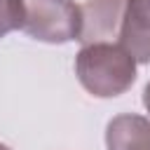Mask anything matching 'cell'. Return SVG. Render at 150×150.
I'll return each mask as SVG.
<instances>
[{
	"label": "cell",
	"mask_w": 150,
	"mask_h": 150,
	"mask_svg": "<svg viewBox=\"0 0 150 150\" xmlns=\"http://www.w3.org/2000/svg\"><path fill=\"white\" fill-rule=\"evenodd\" d=\"M136 59L120 42L82 45L75 56V75L84 91L96 98H115L136 82Z\"/></svg>",
	"instance_id": "1"
},
{
	"label": "cell",
	"mask_w": 150,
	"mask_h": 150,
	"mask_svg": "<svg viewBox=\"0 0 150 150\" xmlns=\"http://www.w3.org/2000/svg\"><path fill=\"white\" fill-rule=\"evenodd\" d=\"M21 30L47 45H66L70 40H80L82 9L73 0H26Z\"/></svg>",
	"instance_id": "2"
},
{
	"label": "cell",
	"mask_w": 150,
	"mask_h": 150,
	"mask_svg": "<svg viewBox=\"0 0 150 150\" xmlns=\"http://www.w3.org/2000/svg\"><path fill=\"white\" fill-rule=\"evenodd\" d=\"M127 0H84L82 9V45L94 42H120Z\"/></svg>",
	"instance_id": "3"
},
{
	"label": "cell",
	"mask_w": 150,
	"mask_h": 150,
	"mask_svg": "<svg viewBox=\"0 0 150 150\" xmlns=\"http://www.w3.org/2000/svg\"><path fill=\"white\" fill-rule=\"evenodd\" d=\"M120 45L136 63L150 66V0H127Z\"/></svg>",
	"instance_id": "4"
},
{
	"label": "cell",
	"mask_w": 150,
	"mask_h": 150,
	"mask_svg": "<svg viewBox=\"0 0 150 150\" xmlns=\"http://www.w3.org/2000/svg\"><path fill=\"white\" fill-rule=\"evenodd\" d=\"M105 150H150V117L115 115L105 127Z\"/></svg>",
	"instance_id": "5"
},
{
	"label": "cell",
	"mask_w": 150,
	"mask_h": 150,
	"mask_svg": "<svg viewBox=\"0 0 150 150\" xmlns=\"http://www.w3.org/2000/svg\"><path fill=\"white\" fill-rule=\"evenodd\" d=\"M26 16V0H0V38L19 30Z\"/></svg>",
	"instance_id": "6"
},
{
	"label": "cell",
	"mask_w": 150,
	"mask_h": 150,
	"mask_svg": "<svg viewBox=\"0 0 150 150\" xmlns=\"http://www.w3.org/2000/svg\"><path fill=\"white\" fill-rule=\"evenodd\" d=\"M143 105H145V110L150 112V82H148L145 89H143Z\"/></svg>",
	"instance_id": "7"
},
{
	"label": "cell",
	"mask_w": 150,
	"mask_h": 150,
	"mask_svg": "<svg viewBox=\"0 0 150 150\" xmlns=\"http://www.w3.org/2000/svg\"><path fill=\"white\" fill-rule=\"evenodd\" d=\"M0 150H12L9 145H5V143H0Z\"/></svg>",
	"instance_id": "8"
}]
</instances>
